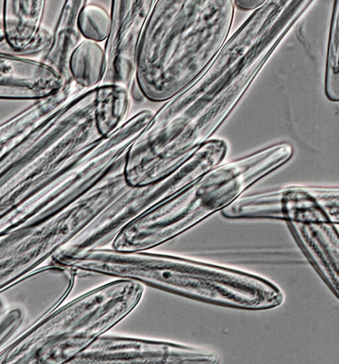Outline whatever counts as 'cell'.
Here are the masks:
<instances>
[{
  "label": "cell",
  "instance_id": "6da1fadb",
  "mask_svg": "<svg viewBox=\"0 0 339 364\" xmlns=\"http://www.w3.org/2000/svg\"><path fill=\"white\" fill-rule=\"evenodd\" d=\"M73 90L63 85L0 124V232L50 217L60 173L103 137L96 88Z\"/></svg>",
  "mask_w": 339,
  "mask_h": 364
},
{
  "label": "cell",
  "instance_id": "7a4b0ae2",
  "mask_svg": "<svg viewBox=\"0 0 339 364\" xmlns=\"http://www.w3.org/2000/svg\"><path fill=\"white\" fill-rule=\"evenodd\" d=\"M235 9L233 0H156L136 55L146 100L163 102L203 74L229 36Z\"/></svg>",
  "mask_w": 339,
  "mask_h": 364
},
{
  "label": "cell",
  "instance_id": "3957f363",
  "mask_svg": "<svg viewBox=\"0 0 339 364\" xmlns=\"http://www.w3.org/2000/svg\"><path fill=\"white\" fill-rule=\"evenodd\" d=\"M144 286L115 279L64 302L0 352V364L70 362L125 318L139 304Z\"/></svg>",
  "mask_w": 339,
  "mask_h": 364
},
{
  "label": "cell",
  "instance_id": "277c9868",
  "mask_svg": "<svg viewBox=\"0 0 339 364\" xmlns=\"http://www.w3.org/2000/svg\"><path fill=\"white\" fill-rule=\"evenodd\" d=\"M277 168V159L268 147L220 163L124 227L111 247L135 252L162 245L221 211Z\"/></svg>",
  "mask_w": 339,
  "mask_h": 364
},
{
  "label": "cell",
  "instance_id": "5b68a950",
  "mask_svg": "<svg viewBox=\"0 0 339 364\" xmlns=\"http://www.w3.org/2000/svg\"><path fill=\"white\" fill-rule=\"evenodd\" d=\"M255 79L212 61L185 89L163 102L142 132L151 152L177 165L211 139Z\"/></svg>",
  "mask_w": 339,
  "mask_h": 364
},
{
  "label": "cell",
  "instance_id": "8992f818",
  "mask_svg": "<svg viewBox=\"0 0 339 364\" xmlns=\"http://www.w3.org/2000/svg\"><path fill=\"white\" fill-rule=\"evenodd\" d=\"M227 150L225 140L211 138L163 178L145 185L127 184L84 231L52 258L74 256L112 243L129 223L220 164Z\"/></svg>",
  "mask_w": 339,
  "mask_h": 364
},
{
  "label": "cell",
  "instance_id": "52a82bcc",
  "mask_svg": "<svg viewBox=\"0 0 339 364\" xmlns=\"http://www.w3.org/2000/svg\"><path fill=\"white\" fill-rule=\"evenodd\" d=\"M95 216L91 205L79 199L45 220L0 232V290L51 259Z\"/></svg>",
  "mask_w": 339,
  "mask_h": 364
},
{
  "label": "cell",
  "instance_id": "ba28073f",
  "mask_svg": "<svg viewBox=\"0 0 339 364\" xmlns=\"http://www.w3.org/2000/svg\"><path fill=\"white\" fill-rule=\"evenodd\" d=\"M229 219H274L286 223H339L338 188L290 186L240 196L221 210Z\"/></svg>",
  "mask_w": 339,
  "mask_h": 364
},
{
  "label": "cell",
  "instance_id": "9c48e42d",
  "mask_svg": "<svg viewBox=\"0 0 339 364\" xmlns=\"http://www.w3.org/2000/svg\"><path fill=\"white\" fill-rule=\"evenodd\" d=\"M217 351L175 342L104 334L70 363H217Z\"/></svg>",
  "mask_w": 339,
  "mask_h": 364
},
{
  "label": "cell",
  "instance_id": "30bf717a",
  "mask_svg": "<svg viewBox=\"0 0 339 364\" xmlns=\"http://www.w3.org/2000/svg\"><path fill=\"white\" fill-rule=\"evenodd\" d=\"M295 241L333 293L338 296V223H286Z\"/></svg>",
  "mask_w": 339,
  "mask_h": 364
},
{
  "label": "cell",
  "instance_id": "8fae6325",
  "mask_svg": "<svg viewBox=\"0 0 339 364\" xmlns=\"http://www.w3.org/2000/svg\"><path fill=\"white\" fill-rule=\"evenodd\" d=\"M88 0H64L48 48L39 60L58 73L64 82L72 81L69 74L70 58L82 41L78 16Z\"/></svg>",
  "mask_w": 339,
  "mask_h": 364
},
{
  "label": "cell",
  "instance_id": "7c38bea8",
  "mask_svg": "<svg viewBox=\"0 0 339 364\" xmlns=\"http://www.w3.org/2000/svg\"><path fill=\"white\" fill-rule=\"evenodd\" d=\"M107 68L104 47L99 42L84 39L72 52L69 74L72 82L82 90L97 87L102 82Z\"/></svg>",
  "mask_w": 339,
  "mask_h": 364
},
{
  "label": "cell",
  "instance_id": "4fadbf2b",
  "mask_svg": "<svg viewBox=\"0 0 339 364\" xmlns=\"http://www.w3.org/2000/svg\"><path fill=\"white\" fill-rule=\"evenodd\" d=\"M131 98L128 90L112 84L97 87L95 120L104 137L120 127L129 118Z\"/></svg>",
  "mask_w": 339,
  "mask_h": 364
},
{
  "label": "cell",
  "instance_id": "5bb4252c",
  "mask_svg": "<svg viewBox=\"0 0 339 364\" xmlns=\"http://www.w3.org/2000/svg\"><path fill=\"white\" fill-rule=\"evenodd\" d=\"M324 90L327 99L339 100V0H333L328 35Z\"/></svg>",
  "mask_w": 339,
  "mask_h": 364
},
{
  "label": "cell",
  "instance_id": "9a60e30c",
  "mask_svg": "<svg viewBox=\"0 0 339 364\" xmlns=\"http://www.w3.org/2000/svg\"><path fill=\"white\" fill-rule=\"evenodd\" d=\"M110 12L102 6L87 3L78 16V27L85 39L96 42L106 41L111 30Z\"/></svg>",
  "mask_w": 339,
  "mask_h": 364
},
{
  "label": "cell",
  "instance_id": "2e32d148",
  "mask_svg": "<svg viewBox=\"0 0 339 364\" xmlns=\"http://www.w3.org/2000/svg\"><path fill=\"white\" fill-rule=\"evenodd\" d=\"M33 325L34 321L23 306L9 304L0 314V352Z\"/></svg>",
  "mask_w": 339,
  "mask_h": 364
},
{
  "label": "cell",
  "instance_id": "e0dca14e",
  "mask_svg": "<svg viewBox=\"0 0 339 364\" xmlns=\"http://www.w3.org/2000/svg\"><path fill=\"white\" fill-rule=\"evenodd\" d=\"M51 38L52 31L41 26L35 38L20 55L27 58L36 55H41L50 46Z\"/></svg>",
  "mask_w": 339,
  "mask_h": 364
},
{
  "label": "cell",
  "instance_id": "ac0fdd59",
  "mask_svg": "<svg viewBox=\"0 0 339 364\" xmlns=\"http://www.w3.org/2000/svg\"><path fill=\"white\" fill-rule=\"evenodd\" d=\"M267 0H233L235 8L242 11H253L264 4Z\"/></svg>",
  "mask_w": 339,
  "mask_h": 364
},
{
  "label": "cell",
  "instance_id": "d6986e66",
  "mask_svg": "<svg viewBox=\"0 0 339 364\" xmlns=\"http://www.w3.org/2000/svg\"><path fill=\"white\" fill-rule=\"evenodd\" d=\"M5 41V35L4 31V27L2 25V21L0 20V43Z\"/></svg>",
  "mask_w": 339,
  "mask_h": 364
}]
</instances>
